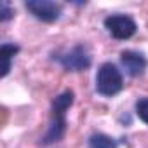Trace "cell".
<instances>
[{"instance_id": "9c48e42d", "label": "cell", "mask_w": 148, "mask_h": 148, "mask_svg": "<svg viewBox=\"0 0 148 148\" xmlns=\"http://www.w3.org/2000/svg\"><path fill=\"white\" fill-rule=\"evenodd\" d=\"M136 115L145 124H148V98H139L136 101Z\"/></svg>"}, {"instance_id": "277c9868", "label": "cell", "mask_w": 148, "mask_h": 148, "mask_svg": "<svg viewBox=\"0 0 148 148\" xmlns=\"http://www.w3.org/2000/svg\"><path fill=\"white\" fill-rule=\"evenodd\" d=\"M105 28L113 38L127 40V38H131L136 33L138 26H136L132 18H129L125 14H113V16H108L105 19Z\"/></svg>"}, {"instance_id": "6da1fadb", "label": "cell", "mask_w": 148, "mask_h": 148, "mask_svg": "<svg viewBox=\"0 0 148 148\" xmlns=\"http://www.w3.org/2000/svg\"><path fill=\"white\" fill-rule=\"evenodd\" d=\"M73 99H75L73 91H64L54 98L52 108H51V122H49L47 132L40 139L42 145H52L63 139L66 132V112L73 105Z\"/></svg>"}, {"instance_id": "8992f818", "label": "cell", "mask_w": 148, "mask_h": 148, "mask_svg": "<svg viewBox=\"0 0 148 148\" xmlns=\"http://www.w3.org/2000/svg\"><path fill=\"white\" fill-rule=\"evenodd\" d=\"M120 63H122L125 73L131 77L143 75L146 66H148V59L141 52H136V51H124L120 54Z\"/></svg>"}, {"instance_id": "5b68a950", "label": "cell", "mask_w": 148, "mask_h": 148, "mask_svg": "<svg viewBox=\"0 0 148 148\" xmlns=\"http://www.w3.org/2000/svg\"><path fill=\"white\" fill-rule=\"evenodd\" d=\"M25 7L40 21L44 23H54L61 18V5L51 0H26Z\"/></svg>"}, {"instance_id": "3957f363", "label": "cell", "mask_w": 148, "mask_h": 148, "mask_svg": "<svg viewBox=\"0 0 148 148\" xmlns=\"http://www.w3.org/2000/svg\"><path fill=\"white\" fill-rule=\"evenodd\" d=\"M52 59L58 61L68 71H84L91 66L92 58L86 45H75L66 51H59L52 54Z\"/></svg>"}, {"instance_id": "30bf717a", "label": "cell", "mask_w": 148, "mask_h": 148, "mask_svg": "<svg viewBox=\"0 0 148 148\" xmlns=\"http://www.w3.org/2000/svg\"><path fill=\"white\" fill-rule=\"evenodd\" d=\"M12 16H14V9H11L7 2H2V5H0V21H9Z\"/></svg>"}, {"instance_id": "7a4b0ae2", "label": "cell", "mask_w": 148, "mask_h": 148, "mask_svg": "<svg viewBox=\"0 0 148 148\" xmlns=\"http://www.w3.org/2000/svg\"><path fill=\"white\" fill-rule=\"evenodd\" d=\"M124 89V79L120 70L113 63H103L96 75V91L105 98H112Z\"/></svg>"}, {"instance_id": "ba28073f", "label": "cell", "mask_w": 148, "mask_h": 148, "mask_svg": "<svg viewBox=\"0 0 148 148\" xmlns=\"http://www.w3.org/2000/svg\"><path fill=\"white\" fill-rule=\"evenodd\" d=\"M89 148H117V141L106 134L96 132L89 138Z\"/></svg>"}, {"instance_id": "52a82bcc", "label": "cell", "mask_w": 148, "mask_h": 148, "mask_svg": "<svg viewBox=\"0 0 148 148\" xmlns=\"http://www.w3.org/2000/svg\"><path fill=\"white\" fill-rule=\"evenodd\" d=\"M19 52V45H14V44H2L0 47V56L4 59V66H2V77H7L9 71H11V66H12V58Z\"/></svg>"}]
</instances>
